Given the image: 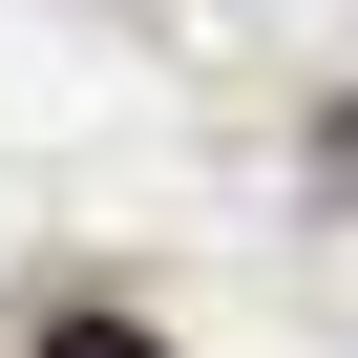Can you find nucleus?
Returning <instances> with one entry per match:
<instances>
[{
  "label": "nucleus",
  "instance_id": "nucleus-1",
  "mask_svg": "<svg viewBox=\"0 0 358 358\" xmlns=\"http://www.w3.org/2000/svg\"><path fill=\"white\" fill-rule=\"evenodd\" d=\"M22 358H169V337H127V316H43Z\"/></svg>",
  "mask_w": 358,
  "mask_h": 358
}]
</instances>
